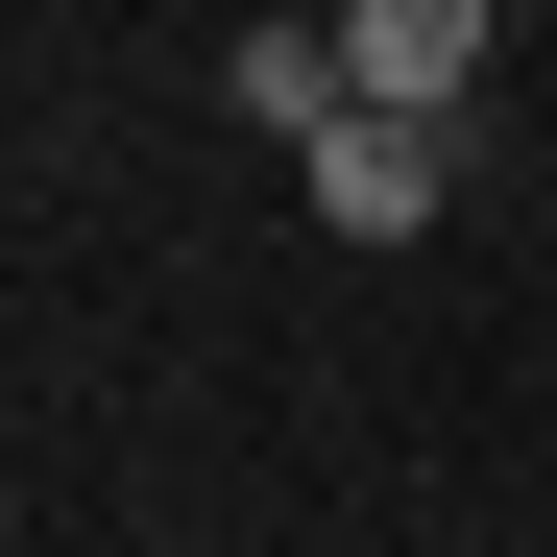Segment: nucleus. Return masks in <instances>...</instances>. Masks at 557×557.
Masks as SVG:
<instances>
[{"instance_id": "nucleus-2", "label": "nucleus", "mask_w": 557, "mask_h": 557, "mask_svg": "<svg viewBox=\"0 0 557 557\" xmlns=\"http://www.w3.org/2000/svg\"><path fill=\"white\" fill-rule=\"evenodd\" d=\"M292 195H315V243H412V219L460 195V122H315Z\"/></svg>"}, {"instance_id": "nucleus-3", "label": "nucleus", "mask_w": 557, "mask_h": 557, "mask_svg": "<svg viewBox=\"0 0 557 557\" xmlns=\"http://www.w3.org/2000/svg\"><path fill=\"white\" fill-rule=\"evenodd\" d=\"M219 98H243L267 146H315V122H363V73H339V25H243V49H219Z\"/></svg>"}, {"instance_id": "nucleus-1", "label": "nucleus", "mask_w": 557, "mask_h": 557, "mask_svg": "<svg viewBox=\"0 0 557 557\" xmlns=\"http://www.w3.org/2000/svg\"><path fill=\"white\" fill-rule=\"evenodd\" d=\"M485 49H509V0H339L363 122H460V98H485Z\"/></svg>"}]
</instances>
